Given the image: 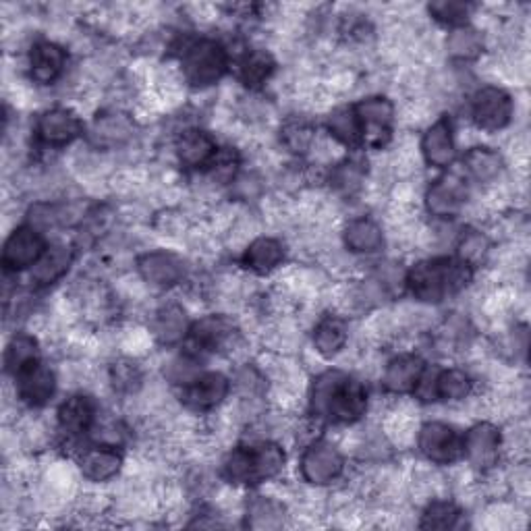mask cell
Instances as JSON below:
<instances>
[{"instance_id": "6da1fadb", "label": "cell", "mask_w": 531, "mask_h": 531, "mask_svg": "<svg viewBox=\"0 0 531 531\" xmlns=\"http://www.w3.org/2000/svg\"><path fill=\"white\" fill-rule=\"evenodd\" d=\"M310 409L316 417L330 422L353 424L366 415L368 390L341 370H326L312 384Z\"/></svg>"}, {"instance_id": "7a4b0ae2", "label": "cell", "mask_w": 531, "mask_h": 531, "mask_svg": "<svg viewBox=\"0 0 531 531\" xmlns=\"http://www.w3.org/2000/svg\"><path fill=\"white\" fill-rule=\"evenodd\" d=\"M473 268L453 258H436L417 262L405 276V285L419 301L438 303L449 295L465 289L471 281Z\"/></svg>"}, {"instance_id": "3957f363", "label": "cell", "mask_w": 531, "mask_h": 531, "mask_svg": "<svg viewBox=\"0 0 531 531\" xmlns=\"http://www.w3.org/2000/svg\"><path fill=\"white\" fill-rule=\"evenodd\" d=\"M285 461L283 446L266 440L233 451L225 463V473L233 484H262L274 480L283 471Z\"/></svg>"}, {"instance_id": "277c9868", "label": "cell", "mask_w": 531, "mask_h": 531, "mask_svg": "<svg viewBox=\"0 0 531 531\" xmlns=\"http://www.w3.org/2000/svg\"><path fill=\"white\" fill-rule=\"evenodd\" d=\"M183 77L193 88H210L229 69V52L218 40L202 38L191 42L181 59Z\"/></svg>"}, {"instance_id": "5b68a950", "label": "cell", "mask_w": 531, "mask_h": 531, "mask_svg": "<svg viewBox=\"0 0 531 531\" xmlns=\"http://www.w3.org/2000/svg\"><path fill=\"white\" fill-rule=\"evenodd\" d=\"M361 125V144L370 148H382L393 135L395 104L388 98L372 96L353 106Z\"/></svg>"}, {"instance_id": "8992f818", "label": "cell", "mask_w": 531, "mask_h": 531, "mask_svg": "<svg viewBox=\"0 0 531 531\" xmlns=\"http://www.w3.org/2000/svg\"><path fill=\"white\" fill-rule=\"evenodd\" d=\"M299 467L307 484L326 486L341 478V473L345 469V459L334 444L326 440H316L305 449Z\"/></svg>"}, {"instance_id": "52a82bcc", "label": "cell", "mask_w": 531, "mask_h": 531, "mask_svg": "<svg viewBox=\"0 0 531 531\" xmlns=\"http://www.w3.org/2000/svg\"><path fill=\"white\" fill-rule=\"evenodd\" d=\"M471 119L484 131L505 129L513 119V98L498 86H486L471 100Z\"/></svg>"}, {"instance_id": "ba28073f", "label": "cell", "mask_w": 531, "mask_h": 531, "mask_svg": "<svg viewBox=\"0 0 531 531\" xmlns=\"http://www.w3.org/2000/svg\"><path fill=\"white\" fill-rule=\"evenodd\" d=\"M417 446L436 465H449L463 457V438L442 422H428L419 428Z\"/></svg>"}, {"instance_id": "9c48e42d", "label": "cell", "mask_w": 531, "mask_h": 531, "mask_svg": "<svg viewBox=\"0 0 531 531\" xmlns=\"http://www.w3.org/2000/svg\"><path fill=\"white\" fill-rule=\"evenodd\" d=\"M46 241L36 227H19L11 233L3 249V266L11 272L36 266L44 256Z\"/></svg>"}, {"instance_id": "30bf717a", "label": "cell", "mask_w": 531, "mask_h": 531, "mask_svg": "<svg viewBox=\"0 0 531 531\" xmlns=\"http://www.w3.org/2000/svg\"><path fill=\"white\" fill-rule=\"evenodd\" d=\"M185 262L181 256L173 254V251H148V254L139 256L137 260V272L144 278L146 283L160 287V289H171L179 285L185 278Z\"/></svg>"}, {"instance_id": "8fae6325", "label": "cell", "mask_w": 531, "mask_h": 531, "mask_svg": "<svg viewBox=\"0 0 531 531\" xmlns=\"http://www.w3.org/2000/svg\"><path fill=\"white\" fill-rule=\"evenodd\" d=\"M500 446H502L500 430L490 422H480L475 424L463 438V455L473 467L486 471L498 463Z\"/></svg>"}, {"instance_id": "7c38bea8", "label": "cell", "mask_w": 531, "mask_h": 531, "mask_svg": "<svg viewBox=\"0 0 531 531\" xmlns=\"http://www.w3.org/2000/svg\"><path fill=\"white\" fill-rule=\"evenodd\" d=\"M231 382L220 372H206L183 388V403L193 411H210L227 399Z\"/></svg>"}, {"instance_id": "4fadbf2b", "label": "cell", "mask_w": 531, "mask_h": 531, "mask_svg": "<svg viewBox=\"0 0 531 531\" xmlns=\"http://www.w3.org/2000/svg\"><path fill=\"white\" fill-rule=\"evenodd\" d=\"M36 133L44 146L63 148L81 135V121L69 108H50L38 119Z\"/></svg>"}, {"instance_id": "5bb4252c", "label": "cell", "mask_w": 531, "mask_h": 531, "mask_svg": "<svg viewBox=\"0 0 531 531\" xmlns=\"http://www.w3.org/2000/svg\"><path fill=\"white\" fill-rule=\"evenodd\" d=\"M426 374V363L419 355L403 353L390 359L384 372V388L393 395H407L419 386Z\"/></svg>"}, {"instance_id": "9a60e30c", "label": "cell", "mask_w": 531, "mask_h": 531, "mask_svg": "<svg viewBox=\"0 0 531 531\" xmlns=\"http://www.w3.org/2000/svg\"><path fill=\"white\" fill-rule=\"evenodd\" d=\"M15 378L21 401L32 407L46 405L54 397V390H57V378H54V372L40 361H36L30 368H25Z\"/></svg>"}, {"instance_id": "2e32d148", "label": "cell", "mask_w": 531, "mask_h": 531, "mask_svg": "<svg viewBox=\"0 0 531 531\" xmlns=\"http://www.w3.org/2000/svg\"><path fill=\"white\" fill-rule=\"evenodd\" d=\"M467 198V189L457 177H442L426 191V208L438 218H453L461 212Z\"/></svg>"}, {"instance_id": "e0dca14e", "label": "cell", "mask_w": 531, "mask_h": 531, "mask_svg": "<svg viewBox=\"0 0 531 531\" xmlns=\"http://www.w3.org/2000/svg\"><path fill=\"white\" fill-rule=\"evenodd\" d=\"M422 154L430 166L436 169H446L451 166L457 158V146H455V135H453V125L449 119H438L422 139Z\"/></svg>"}, {"instance_id": "ac0fdd59", "label": "cell", "mask_w": 531, "mask_h": 531, "mask_svg": "<svg viewBox=\"0 0 531 531\" xmlns=\"http://www.w3.org/2000/svg\"><path fill=\"white\" fill-rule=\"evenodd\" d=\"M67 67V52L63 46L42 40L36 42L30 52V75L40 86H50L57 81Z\"/></svg>"}, {"instance_id": "d6986e66", "label": "cell", "mask_w": 531, "mask_h": 531, "mask_svg": "<svg viewBox=\"0 0 531 531\" xmlns=\"http://www.w3.org/2000/svg\"><path fill=\"white\" fill-rule=\"evenodd\" d=\"M218 154L216 142L210 133L202 129H187L177 139V156L187 169H200L208 166Z\"/></svg>"}, {"instance_id": "ffe728a7", "label": "cell", "mask_w": 531, "mask_h": 531, "mask_svg": "<svg viewBox=\"0 0 531 531\" xmlns=\"http://www.w3.org/2000/svg\"><path fill=\"white\" fill-rule=\"evenodd\" d=\"M79 465H81L83 478H88L90 482H108L121 471L123 457L117 451V446L100 444L96 446V449L83 451Z\"/></svg>"}, {"instance_id": "44dd1931", "label": "cell", "mask_w": 531, "mask_h": 531, "mask_svg": "<svg viewBox=\"0 0 531 531\" xmlns=\"http://www.w3.org/2000/svg\"><path fill=\"white\" fill-rule=\"evenodd\" d=\"M57 419H59L61 432H65L69 436L86 434L94 426L96 403L92 397L73 395L59 407Z\"/></svg>"}, {"instance_id": "7402d4cb", "label": "cell", "mask_w": 531, "mask_h": 531, "mask_svg": "<svg viewBox=\"0 0 531 531\" xmlns=\"http://www.w3.org/2000/svg\"><path fill=\"white\" fill-rule=\"evenodd\" d=\"M193 345L202 351H218L225 347L235 334V326L225 316H206L189 328Z\"/></svg>"}, {"instance_id": "603a6c76", "label": "cell", "mask_w": 531, "mask_h": 531, "mask_svg": "<svg viewBox=\"0 0 531 531\" xmlns=\"http://www.w3.org/2000/svg\"><path fill=\"white\" fill-rule=\"evenodd\" d=\"M152 332L160 345H175L189 332V320L181 305L166 303L154 314Z\"/></svg>"}, {"instance_id": "cb8c5ba5", "label": "cell", "mask_w": 531, "mask_h": 531, "mask_svg": "<svg viewBox=\"0 0 531 531\" xmlns=\"http://www.w3.org/2000/svg\"><path fill=\"white\" fill-rule=\"evenodd\" d=\"M285 260V247L278 239L272 237H258L251 241L245 249L243 264L258 274H268L278 268Z\"/></svg>"}, {"instance_id": "d4e9b609", "label": "cell", "mask_w": 531, "mask_h": 531, "mask_svg": "<svg viewBox=\"0 0 531 531\" xmlns=\"http://www.w3.org/2000/svg\"><path fill=\"white\" fill-rule=\"evenodd\" d=\"M343 241L353 254H376L384 245V233L372 218H355L345 227Z\"/></svg>"}, {"instance_id": "484cf974", "label": "cell", "mask_w": 531, "mask_h": 531, "mask_svg": "<svg viewBox=\"0 0 531 531\" xmlns=\"http://www.w3.org/2000/svg\"><path fill=\"white\" fill-rule=\"evenodd\" d=\"M73 264V249L67 245H54L44 251V256L32 266V281L38 285H52L63 278Z\"/></svg>"}, {"instance_id": "4316f807", "label": "cell", "mask_w": 531, "mask_h": 531, "mask_svg": "<svg viewBox=\"0 0 531 531\" xmlns=\"http://www.w3.org/2000/svg\"><path fill=\"white\" fill-rule=\"evenodd\" d=\"M349 339V328L343 318L326 316L318 322L314 330V347L322 357L339 355Z\"/></svg>"}, {"instance_id": "83f0119b", "label": "cell", "mask_w": 531, "mask_h": 531, "mask_svg": "<svg viewBox=\"0 0 531 531\" xmlns=\"http://www.w3.org/2000/svg\"><path fill=\"white\" fill-rule=\"evenodd\" d=\"M463 166L471 179L478 183H492L502 171V156L486 146H475L463 156Z\"/></svg>"}, {"instance_id": "f1b7e54d", "label": "cell", "mask_w": 531, "mask_h": 531, "mask_svg": "<svg viewBox=\"0 0 531 531\" xmlns=\"http://www.w3.org/2000/svg\"><path fill=\"white\" fill-rule=\"evenodd\" d=\"M285 523V507L281 502L256 496L247 502V525L254 529H278Z\"/></svg>"}, {"instance_id": "f546056e", "label": "cell", "mask_w": 531, "mask_h": 531, "mask_svg": "<svg viewBox=\"0 0 531 531\" xmlns=\"http://www.w3.org/2000/svg\"><path fill=\"white\" fill-rule=\"evenodd\" d=\"M40 361V347L32 334H15L5 351V368L9 374L17 376L25 368Z\"/></svg>"}, {"instance_id": "4dcf8cb0", "label": "cell", "mask_w": 531, "mask_h": 531, "mask_svg": "<svg viewBox=\"0 0 531 531\" xmlns=\"http://www.w3.org/2000/svg\"><path fill=\"white\" fill-rule=\"evenodd\" d=\"M473 380L465 370L451 368L434 376V397L444 401H463L471 395Z\"/></svg>"}, {"instance_id": "1f68e13d", "label": "cell", "mask_w": 531, "mask_h": 531, "mask_svg": "<svg viewBox=\"0 0 531 531\" xmlns=\"http://www.w3.org/2000/svg\"><path fill=\"white\" fill-rule=\"evenodd\" d=\"M446 50L457 61H473L478 59L484 50V40L478 30L469 25L453 27V32L446 38Z\"/></svg>"}, {"instance_id": "d6a6232c", "label": "cell", "mask_w": 531, "mask_h": 531, "mask_svg": "<svg viewBox=\"0 0 531 531\" xmlns=\"http://www.w3.org/2000/svg\"><path fill=\"white\" fill-rule=\"evenodd\" d=\"M328 131L337 142L353 148L361 144V125L353 106H341L328 117Z\"/></svg>"}, {"instance_id": "836d02e7", "label": "cell", "mask_w": 531, "mask_h": 531, "mask_svg": "<svg viewBox=\"0 0 531 531\" xmlns=\"http://www.w3.org/2000/svg\"><path fill=\"white\" fill-rule=\"evenodd\" d=\"M274 71V59L272 54L266 50H251L247 52V57L241 63V81L245 83L247 88L256 90L260 88L262 83H266L270 79Z\"/></svg>"}, {"instance_id": "e575fe53", "label": "cell", "mask_w": 531, "mask_h": 531, "mask_svg": "<svg viewBox=\"0 0 531 531\" xmlns=\"http://www.w3.org/2000/svg\"><path fill=\"white\" fill-rule=\"evenodd\" d=\"M490 251V239L478 231V229H469L463 231L457 243V260L467 264L469 268L480 266Z\"/></svg>"}, {"instance_id": "d590c367", "label": "cell", "mask_w": 531, "mask_h": 531, "mask_svg": "<svg viewBox=\"0 0 531 531\" xmlns=\"http://www.w3.org/2000/svg\"><path fill=\"white\" fill-rule=\"evenodd\" d=\"M461 509L451 500H432L422 515L424 529H453L457 527Z\"/></svg>"}, {"instance_id": "8d00e7d4", "label": "cell", "mask_w": 531, "mask_h": 531, "mask_svg": "<svg viewBox=\"0 0 531 531\" xmlns=\"http://www.w3.org/2000/svg\"><path fill=\"white\" fill-rule=\"evenodd\" d=\"M94 133L98 142L104 144H119L131 133V123L123 115H104L96 121Z\"/></svg>"}, {"instance_id": "74e56055", "label": "cell", "mask_w": 531, "mask_h": 531, "mask_svg": "<svg viewBox=\"0 0 531 531\" xmlns=\"http://www.w3.org/2000/svg\"><path fill=\"white\" fill-rule=\"evenodd\" d=\"M428 11L440 23H446L451 27H461V25H465V21L471 13V5L461 3V0H438V3H432L428 7Z\"/></svg>"}, {"instance_id": "f35d334b", "label": "cell", "mask_w": 531, "mask_h": 531, "mask_svg": "<svg viewBox=\"0 0 531 531\" xmlns=\"http://www.w3.org/2000/svg\"><path fill=\"white\" fill-rule=\"evenodd\" d=\"M110 380H113L115 388L121 390V393H135L142 386V370L131 359H121L110 370Z\"/></svg>"}, {"instance_id": "ab89813d", "label": "cell", "mask_w": 531, "mask_h": 531, "mask_svg": "<svg viewBox=\"0 0 531 531\" xmlns=\"http://www.w3.org/2000/svg\"><path fill=\"white\" fill-rule=\"evenodd\" d=\"M332 185L337 187L343 193H353L359 189L361 181H363V171H361V164L357 162H343L337 166V171L332 173Z\"/></svg>"}, {"instance_id": "60d3db41", "label": "cell", "mask_w": 531, "mask_h": 531, "mask_svg": "<svg viewBox=\"0 0 531 531\" xmlns=\"http://www.w3.org/2000/svg\"><path fill=\"white\" fill-rule=\"evenodd\" d=\"M283 139L289 150L293 152H305L307 148L312 146V139H314V131L307 127L305 123H293V125H287L285 131H283Z\"/></svg>"}]
</instances>
